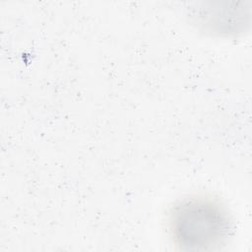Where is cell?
<instances>
[{
    "label": "cell",
    "mask_w": 252,
    "mask_h": 252,
    "mask_svg": "<svg viewBox=\"0 0 252 252\" xmlns=\"http://www.w3.org/2000/svg\"><path fill=\"white\" fill-rule=\"evenodd\" d=\"M169 230L182 249L207 250L222 244L231 229L223 207L205 197H190L177 203L169 214Z\"/></svg>",
    "instance_id": "obj_1"
}]
</instances>
